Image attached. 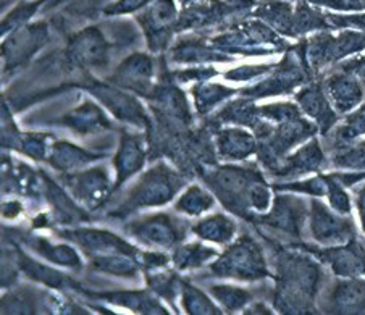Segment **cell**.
Segmentation results:
<instances>
[{
    "instance_id": "cell-1",
    "label": "cell",
    "mask_w": 365,
    "mask_h": 315,
    "mask_svg": "<svg viewBox=\"0 0 365 315\" xmlns=\"http://www.w3.org/2000/svg\"><path fill=\"white\" fill-rule=\"evenodd\" d=\"M145 2V0H120L118 5H115L113 9H108V11H128L135 10Z\"/></svg>"
}]
</instances>
